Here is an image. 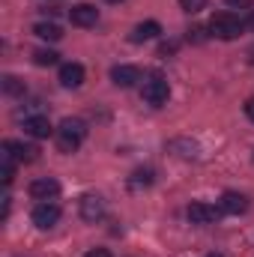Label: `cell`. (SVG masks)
<instances>
[{"label": "cell", "mask_w": 254, "mask_h": 257, "mask_svg": "<svg viewBox=\"0 0 254 257\" xmlns=\"http://www.w3.org/2000/svg\"><path fill=\"white\" fill-rule=\"evenodd\" d=\"M54 138H57V147H60V153H75V150L84 144V138H87V126H84V120L66 117L63 123L57 126Z\"/></svg>", "instance_id": "1"}, {"label": "cell", "mask_w": 254, "mask_h": 257, "mask_svg": "<svg viewBox=\"0 0 254 257\" xmlns=\"http://www.w3.org/2000/svg\"><path fill=\"white\" fill-rule=\"evenodd\" d=\"M242 21L233 15V12H215L212 18H209V33L215 36V39H224V42H230V39H239L242 36Z\"/></svg>", "instance_id": "2"}, {"label": "cell", "mask_w": 254, "mask_h": 257, "mask_svg": "<svg viewBox=\"0 0 254 257\" xmlns=\"http://www.w3.org/2000/svg\"><path fill=\"white\" fill-rule=\"evenodd\" d=\"M141 96H144V102L147 105H165L168 102V96H171V87H168V81L162 78V75H153V78H147L144 81V87H141Z\"/></svg>", "instance_id": "3"}, {"label": "cell", "mask_w": 254, "mask_h": 257, "mask_svg": "<svg viewBox=\"0 0 254 257\" xmlns=\"http://www.w3.org/2000/svg\"><path fill=\"white\" fill-rule=\"evenodd\" d=\"M30 218H33V224H36L39 230H48V227H54V224L60 221V206H57L54 200H39Z\"/></svg>", "instance_id": "4"}, {"label": "cell", "mask_w": 254, "mask_h": 257, "mask_svg": "<svg viewBox=\"0 0 254 257\" xmlns=\"http://www.w3.org/2000/svg\"><path fill=\"white\" fill-rule=\"evenodd\" d=\"M81 218L90 221V224L102 221V218H105V200H102L99 194H84V197H81Z\"/></svg>", "instance_id": "5"}, {"label": "cell", "mask_w": 254, "mask_h": 257, "mask_svg": "<svg viewBox=\"0 0 254 257\" xmlns=\"http://www.w3.org/2000/svg\"><path fill=\"white\" fill-rule=\"evenodd\" d=\"M69 21H72L75 27H93V24L99 21V9H96L93 3H78V6L69 9Z\"/></svg>", "instance_id": "6"}, {"label": "cell", "mask_w": 254, "mask_h": 257, "mask_svg": "<svg viewBox=\"0 0 254 257\" xmlns=\"http://www.w3.org/2000/svg\"><path fill=\"white\" fill-rule=\"evenodd\" d=\"M57 194H60V183L54 177H42V180L30 183V197L33 200H54Z\"/></svg>", "instance_id": "7"}, {"label": "cell", "mask_w": 254, "mask_h": 257, "mask_svg": "<svg viewBox=\"0 0 254 257\" xmlns=\"http://www.w3.org/2000/svg\"><path fill=\"white\" fill-rule=\"evenodd\" d=\"M218 212H221V209H215V206H209V203H203V200L191 203L189 209H186V215H189L191 224H212V221L218 218Z\"/></svg>", "instance_id": "8"}, {"label": "cell", "mask_w": 254, "mask_h": 257, "mask_svg": "<svg viewBox=\"0 0 254 257\" xmlns=\"http://www.w3.org/2000/svg\"><path fill=\"white\" fill-rule=\"evenodd\" d=\"M57 128L48 123V117H42V114H36V117H27L24 120V135H30V138H36V141H42V138H51Z\"/></svg>", "instance_id": "9"}, {"label": "cell", "mask_w": 254, "mask_h": 257, "mask_svg": "<svg viewBox=\"0 0 254 257\" xmlns=\"http://www.w3.org/2000/svg\"><path fill=\"white\" fill-rule=\"evenodd\" d=\"M218 209L227 212V215H242V212L248 209V197L239 194V192H224L221 200H218Z\"/></svg>", "instance_id": "10"}, {"label": "cell", "mask_w": 254, "mask_h": 257, "mask_svg": "<svg viewBox=\"0 0 254 257\" xmlns=\"http://www.w3.org/2000/svg\"><path fill=\"white\" fill-rule=\"evenodd\" d=\"M111 81H114L117 87L129 90V87H135V84L141 81V69H138V66H114V69H111Z\"/></svg>", "instance_id": "11"}, {"label": "cell", "mask_w": 254, "mask_h": 257, "mask_svg": "<svg viewBox=\"0 0 254 257\" xmlns=\"http://www.w3.org/2000/svg\"><path fill=\"white\" fill-rule=\"evenodd\" d=\"M3 153H9L15 162H36V147L30 144H15V141H3Z\"/></svg>", "instance_id": "12"}, {"label": "cell", "mask_w": 254, "mask_h": 257, "mask_svg": "<svg viewBox=\"0 0 254 257\" xmlns=\"http://www.w3.org/2000/svg\"><path fill=\"white\" fill-rule=\"evenodd\" d=\"M60 84L69 87V90L81 87V84H84V66L81 63H63L60 66Z\"/></svg>", "instance_id": "13"}, {"label": "cell", "mask_w": 254, "mask_h": 257, "mask_svg": "<svg viewBox=\"0 0 254 257\" xmlns=\"http://www.w3.org/2000/svg\"><path fill=\"white\" fill-rule=\"evenodd\" d=\"M162 33V24L159 21H144V24H138L132 33H129V39L132 42H147V39H156Z\"/></svg>", "instance_id": "14"}, {"label": "cell", "mask_w": 254, "mask_h": 257, "mask_svg": "<svg viewBox=\"0 0 254 257\" xmlns=\"http://www.w3.org/2000/svg\"><path fill=\"white\" fill-rule=\"evenodd\" d=\"M33 33H36L39 39H45V42H57V39L63 36V30H60L54 21H39V24H33Z\"/></svg>", "instance_id": "15"}, {"label": "cell", "mask_w": 254, "mask_h": 257, "mask_svg": "<svg viewBox=\"0 0 254 257\" xmlns=\"http://www.w3.org/2000/svg\"><path fill=\"white\" fill-rule=\"evenodd\" d=\"M153 180H156V171H153V168H138V171L132 174L129 186H132V189H147V186H153Z\"/></svg>", "instance_id": "16"}, {"label": "cell", "mask_w": 254, "mask_h": 257, "mask_svg": "<svg viewBox=\"0 0 254 257\" xmlns=\"http://www.w3.org/2000/svg\"><path fill=\"white\" fill-rule=\"evenodd\" d=\"M24 90H27V87H24L21 78H15V75H6V78H3V93H6V96H24Z\"/></svg>", "instance_id": "17"}, {"label": "cell", "mask_w": 254, "mask_h": 257, "mask_svg": "<svg viewBox=\"0 0 254 257\" xmlns=\"http://www.w3.org/2000/svg\"><path fill=\"white\" fill-rule=\"evenodd\" d=\"M57 60H60V54L51 51V48H39V51H33V63L36 66H54Z\"/></svg>", "instance_id": "18"}, {"label": "cell", "mask_w": 254, "mask_h": 257, "mask_svg": "<svg viewBox=\"0 0 254 257\" xmlns=\"http://www.w3.org/2000/svg\"><path fill=\"white\" fill-rule=\"evenodd\" d=\"M180 6H183V12L197 15V12H203V9H206V0H180Z\"/></svg>", "instance_id": "19"}, {"label": "cell", "mask_w": 254, "mask_h": 257, "mask_svg": "<svg viewBox=\"0 0 254 257\" xmlns=\"http://www.w3.org/2000/svg\"><path fill=\"white\" fill-rule=\"evenodd\" d=\"M189 42H194V45L206 42V27H191L189 30Z\"/></svg>", "instance_id": "20"}, {"label": "cell", "mask_w": 254, "mask_h": 257, "mask_svg": "<svg viewBox=\"0 0 254 257\" xmlns=\"http://www.w3.org/2000/svg\"><path fill=\"white\" fill-rule=\"evenodd\" d=\"M227 6H233V9H248L251 6V0H224Z\"/></svg>", "instance_id": "21"}, {"label": "cell", "mask_w": 254, "mask_h": 257, "mask_svg": "<svg viewBox=\"0 0 254 257\" xmlns=\"http://www.w3.org/2000/svg\"><path fill=\"white\" fill-rule=\"evenodd\" d=\"M84 257H111V251H108V248H90Z\"/></svg>", "instance_id": "22"}, {"label": "cell", "mask_w": 254, "mask_h": 257, "mask_svg": "<svg viewBox=\"0 0 254 257\" xmlns=\"http://www.w3.org/2000/svg\"><path fill=\"white\" fill-rule=\"evenodd\" d=\"M177 51V42H165L162 48H159V54H174Z\"/></svg>", "instance_id": "23"}, {"label": "cell", "mask_w": 254, "mask_h": 257, "mask_svg": "<svg viewBox=\"0 0 254 257\" xmlns=\"http://www.w3.org/2000/svg\"><path fill=\"white\" fill-rule=\"evenodd\" d=\"M245 114H248V120L254 123V99H248V102H245Z\"/></svg>", "instance_id": "24"}, {"label": "cell", "mask_w": 254, "mask_h": 257, "mask_svg": "<svg viewBox=\"0 0 254 257\" xmlns=\"http://www.w3.org/2000/svg\"><path fill=\"white\" fill-rule=\"evenodd\" d=\"M245 27H248V30H254V12L248 15V21H245Z\"/></svg>", "instance_id": "25"}, {"label": "cell", "mask_w": 254, "mask_h": 257, "mask_svg": "<svg viewBox=\"0 0 254 257\" xmlns=\"http://www.w3.org/2000/svg\"><path fill=\"white\" fill-rule=\"evenodd\" d=\"M251 63H254V48H251Z\"/></svg>", "instance_id": "26"}, {"label": "cell", "mask_w": 254, "mask_h": 257, "mask_svg": "<svg viewBox=\"0 0 254 257\" xmlns=\"http://www.w3.org/2000/svg\"><path fill=\"white\" fill-rule=\"evenodd\" d=\"M206 257H221V254H206Z\"/></svg>", "instance_id": "27"}, {"label": "cell", "mask_w": 254, "mask_h": 257, "mask_svg": "<svg viewBox=\"0 0 254 257\" xmlns=\"http://www.w3.org/2000/svg\"><path fill=\"white\" fill-rule=\"evenodd\" d=\"M108 3H120V0H108Z\"/></svg>", "instance_id": "28"}]
</instances>
